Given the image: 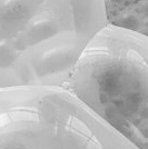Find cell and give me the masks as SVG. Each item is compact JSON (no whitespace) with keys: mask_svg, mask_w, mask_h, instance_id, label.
Returning <instances> with one entry per match:
<instances>
[{"mask_svg":"<svg viewBox=\"0 0 148 149\" xmlns=\"http://www.w3.org/2000/svg\"><path fill=\"white\" fill-rule=\"evenodd\" d=\"M0 149H139L62 86L0 88Z\"/></svg>","mask_w":148,"mask_h":149,"instance_id":"obj_3","label":"cell"},{"mask_svg":"<svg viewBox=\"0 0 148 149\" xmlns=\"http://www.w3.org/2000/svg\"><path fill=\"white\" fill-rule=\"evenodd\" d=\"M107 25L148 38V0H103Z\"/></svg>","mask_w":148,"mask_h":149,"instance_id":"obj_4","label":"cell"},{"mask_svg":"<svg viewBox=\"0 0 148 149\" xmlns=\"http://www.w3.org/2000/svg\"><path fill=\"white\" fill-rule=\"evenodd\" d=\"M62 87L136 147L148 149L147 37L104 26Z\"/></svg>","mask_w":148,"mask_h":149,"instance_id":"obj_2","label":"cell"},{"mask_svg":"<svg viewBox=\"0 0 148 149\" xmlns=\"http://www.w3.org/2000/svg\"><path fill=\"white\" fill-rule=\"evenodd\" d=\"M106 25L103 0H0V88L64 86Z\"/></svg>","mask_w":148,"mask_h":149,"instance_id":"obj_1","label":"cell"}]
</instances>
